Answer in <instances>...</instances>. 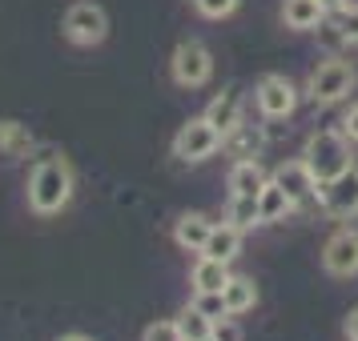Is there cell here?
Instances as JSON below:
<instances>
[{"label":"cell","mask_w":358,"mask_h":341,"mask_svg":"<svg viewBox=\"0 0 358 341\" xmlns=\"http://www.w3.org/2000/svg\"><path fill=\"white\" fill-rule=\"evenodd\" d=\"M77 177H73V165L61 153H45L29 173V209L36 217H57L73 201Z\"/></svg>","instance_id":"cell-1"},{"label":"cell","mask_w":358,"mask_h":341,"mask_svg":"<svg viewBox=\"0 0 358 341\" xmlns=\"http://www.w3.org/2000/svg\"><path fill=\"white\" fill-rule=\"evenodd\" d=\"M302 161H306V169L314 173V181H318V185L342 177L346 169H355L350 137H346V132H338V129H318L306 141V149H302Z\"/></svg>","instance_id":"cell-2"},{"label":"cell","mask_w":358,"mask_h":341,"mask_svg":"<svg viewBox=\"0 0 358 341\" xmlns=\"http://www.w3.org/2000/svg\"><path fill=\"white\" fill-rule=\"evenodd\" d=\"M355 84H358L355 65H346V61H322V65L310 73L306 97L314 105H338V100H346L355 93Z\"/></svg>","instance_id":"cell-3"},{"label":"cell","mask_w":358,"mask_h":341,"mask_svg":"<svg viewBox=\"0 0 358 341\" xmlns=\"http://www.w3.org/2000/svg\"><path fill=\"white\" fill-rule=\"evenodd\" d=\"M61 33H65L69 45L93 49V45H101L109 36V17H105V8L93 4V0H77L65 13V20H61Z\"/></svg>","instance_id":"cell-4"},{"label":"cell","mask_w":358,"mask_h":341,"mask_svg":"<svg viewBox=\"0 0 358 341\" xmlns=\"http://www.w3.org/2000/svg\"><path fill=\"white\" fill-rule=\"evenodd\" d=\"M222 149V132L213 129L206 116H194V121H185L178 129V137H173V157L185 165H197L206 161V157H213Z\"/></svg>","instance_id":"cell-5"},{"label":"cell","mask_w":358,"mask_h":341,"mask_svg":"<svg viewBox=\"0 0 358 341\" xmlns=\"http://www.w3.org/2000/svg\"><path fill=\"white\" fill-rule=\"evenodd\" d=\"M169 73L181 89H201L213 77V56L201 40H181L169 56Z\"/></svg>","instance_id":"cell-6"},{"label":"cell","mask_w":358,"mask_h":341,"mask_svg":"<svg viewBox=\"0 0 358 341\" xmlns=\"http://www.w3.org/2000/svg\"><path fill=\"white\" fill-rule=\"evenodd\" d=\"M318 205H322V213L326 217H334V221H350V217H358V165L355 169H346L342 177L318 185Z\"/></svg>","instance_id":"cell-7"},{"label":"cell","mask_w":358,"mask_h":341,"mask_svg":"<svg viewBox=\"0 0 358 341\" xmlns=\"http://www.w3.org/2000/svg\"><path fill=\"white\" fill-rule=\"evenodd\" d=\"M254 100H258V113L266 116V121H286V116L298 109V89H294L290 77L270 73V77H262V81H258Z\"/></svg>","instance_id":"cell-8"},{"label":"cell","mask_w":358,"mask_h":341,"mask_svg":"<svg viewBox=\"0 0 358 341\" xmlns=\"http://www.w3.org/2000/svg\"><path fill=\"white\" fill-rule=\"evenodd\" d=\"M322 265L330 277H355L358 273V229H338L322 245Z\"/></svg>","instance_id":"cell-9"},{"label":"cell","mask_w":358,"mask_h":341,"mask_svg":"<svg viewBox=\"0 0 358 341\" xmlns=\"http://www.w3.org/2000/svg\"><path fill=\"white\" fill-rule=\"evenodd\" d=\"M201 116H206L222 137H226V132H234L245 121V116H242V97H238L234 89H226V93H217V97L206 105V113H201Z\"/></svg>","instance_id":"cell-10"},{"label":"cell","mask_w":358,"mask_h":341,"mask_svg":"<svg viewBox=\"0 0 358 341\" xmlns=\"http://www.w3.org/2000/svg\"><path fill=\"white\" fill-rule=\"evenodd\" d=\"M274 181L294 197V201H306L310 193H318V181H314V173L306 169V161H302V157H298V161H282V165H278Z\"/></svg>","instance_id":"cell-11"},{"label":"cell","mask_w":358,"mask_h":341,"mask_svg":"<svg viewBox=\"0 0 358 341\" xmlns=\"http://www.w3.org/2000/svg\"><path fill=\"white\" fill-rule=\"evenodd\" d=\"M210 229H213V221L206 213H181L178 225H173V241H178L185 253H201L206 241H210Z\"/></svg>","instance_id":"cell-12"},{"label":"cell","mask_w":358,"mask_h":341,"mask_svg":"<svg viewBox=\"0 0 358 341\" xmlns=\"http://www.w3.org/2000/svg\"><path fill=\"white\" fill-rule=\"evenodd\" d=\"M36 137L20 121H0V161H24L33 153Z\"/></svg>","instance_id":"cell-13"},{"label":"cell","mask_w":358,"mask_h":341,"mask_svg":"<svg viewBox=\"0 0 358 341\" xmlns=\"http://www.w3.org/2000/svg\"><path fill=\"white\" fill-rule=\"evenodd\" d=\"M326 17H330V13H326L322 0H286V4H282V20H286V29H298V33L318 29Z\"/></svg>","instance_id":"cell-14"},{"label":"cell","mask_w":358,"mask_h":341,"mask_svg":"<svg viewBox=\"0 0 358 341\" xmlns=\"http://www.w3.org/2000/svg\"><path fill=\"white\" fill-rule=\"evenodd\" d=\"M262 145H266L262 129H258V125H245V121L234 132H226V137H222V149H226L234 161H250V157H258Z\"/></svg>","instance_id":"cell-15"},{"label":"cell","mask_w":358,"mask_h":341,"mask_svg":"<svg viewBox=\"0 0 358 341\" xmlns=\"http://www.w3.org/2000/svg\"><path fill=\"white\" fill-rule=\"evenodd\" d=\"M266 169L258 165V157H250V161H234V169H229V189H234V197H258L262 189H266Z\"/></svg>","instance_id":"cell-16"},{"label":"cell","mask_w":358,"mask_h":341,"mask_svg":"<svg viewBox=\"0 0 358 341\" xmlns=\"http://www.w3.org/2000/svg\"><path fill=\"white\" fill-rule=\"evenodd\" d=\"M238 249H242V229L222 221V225L210 229V241L201 249V257H213V261H234L238 257Z\"/></svg>","instance_id":"cell-17"},{"label":"cell","mask_w":358,"mask_h":341,"mask_svg":"<svg viewBox=\"0 0 358 341\" xmlns=\"http://www.w3.org/2000/svg\"><path fill=\"white\" fill-rule=\"evenodd\" d=\"M229 261H213V257H197L194 273H189V281H194V293H213V289H226L229 281Z\"/></svg>","instance_id":"cell-18"},{"label":"cell","mask_w":358,"mask_h":341,"mask_svg":"<svg viewBox=\"0 0 358 341\" xmlns=\"http://www.w3.org/2000/svg\"><path fill=\"white\" fill-rule=\"evenodd\" d=\"M294 205H298V201H294V197L286 193V189H282V185H278L274 177H270V181H266V189L258 193L262 225H266V221H282V217H286V213H290Z\"/></svg>","instance_id":"cell-19"},{"label":"cell","mask_w":358,"mask_h":341,"mask_svg":"<svg viewBox=\"0 0 358 341\" xmlns=\"http://www.w3.org/2000/svg\"><path fill=\"white\" fill-rule=\"evenodd\" d=\"M222 297H226L229 317H238V313H250V309L258 305V285H254L250 277H229Z\"/></svg>","instance_id":"cell-20"},{"label":"cell","mask_w":358,"mask_h":341,"mask_svg":"<svg viewBox=\"0 0 358 341\" xmlns=\"http://www.w3.org/2000/svg\"><path fill=\"white\" fill-rule=\"evenodd\" d=\"M178 321V333H181V341H210L213 338V321L201 313V309H181V317H173Z\"/></svg>","instance_id":"cell-21"},{"label":"cell","mask_w":358,"mask_h":341,"mask_svg":"<svg viewBox=\"0 0 358 341\" xmlns=\"http://www.w3.org/2000/svg\"><path fill=\"white\" fill-rule=\"evenodd\" d=\"M226 221L229 225L245 229L262 225V209H258V197H229V209H226Z\"/></svg>","instance_id":"cell-22"},{"label":"cell","mask_w":358,"mask_h":341,"mask_svg":"<svg viewBox=\"0 0 358 341\" xmlns=\"http://www.w3.org/2000/svg\"><path fill=\"white\" fill-rule=\"evenodd\" d=\"M330 20L342 29L346 45H358V4H355V0H350V4H342V8H334V13H330Z\"/></svg>","instance_id":"cell-23"},{"label":"cell","mask_w":358,"mask_h":341,"mask_svg":"<svg viewBox=\"0 0 358 341\" xmlns=\"http://www.w3.org/2000/svg\"><path fill=\"white\" fill-rule=\"evenodd\" d=\"M194 309H201V313H206L210 321H222V317H229L222 289H213V293H194Z\"/></svg>","instance_id":"cell-24"},{"label":"cell","mask_w":358,"mask_h":341,"mask_svg":"<svg viewBox=\"0 0 358 341\" xmlns=\"http://www.w3.org/2000/svg\"><path fill=\"white\" fill-rule=\"evenodd\" d=\"M238 4H242V0H194V8H197L206 20H226V17H234V13H238Z\"/></svg>","instance_id":"cell-25"},{"label":"cell","mask_w":358,"mask_h":341,"mask_svg":"<svg viewBox=\"0 0 358 341\" xmlns=\"http://www.w3.org/2000/svg\"><path fill=\"white\" fill-rule=\"evenodd\" d=\"M141 341H181L178 321H153L145 333H141Z\"/></svg>","instance_id":"cell-26"},{"label":"cell","mask_w":358,"mask_h":341,"mask_svg":"<svg viewBox=\"0 0 358 341\" xmlns=\"http://www.w3.org/2000/svg\"><path fill=\"white\" fill-rule=\"evenodd\" d=\"M213 341H242V329L234 317H222V321H213Z\"/></svg>","instance_id":"cell-27"},{"label":"cell","mask_w":358,"mask_h":341,"mask_svg":"<svg viewBox=\"0 0 358 341\" xmlns=\"http://www.w3.org/2000/svg\"><path fill=\"white\" fill-rule=\"evenodd\" d=\"M342 132L350 137V145H358V100L346 109V116H342Z\"/></svg>","instance_id":"cell-28"},{"label":"cell","mask_w":358,"mask_h":341,"mask_svg":"<svg viewBox=\"0 0 358 341\" xmlns=\"http://www.w3.org/2000/svg\"><path fill=\"white\" fill-rule=\"evenodd\" d=\"M342 329H346V338H350V341H358V309H350V317H346Z\"/></svg>","instance_id":"cell-29"},{"label":"cell","mask_w":358,"mask_h":341,"mask_svg":"<svg viewBox=\"0 0 358 341\" xmlns=\"http://www.w3.org/2000/svg\"><path fill=\"white\" fill-rule=\"evenodd\" d=\"M326 4V13H334V8H342V4H350V0H322Z\"/></svg>","instance_id":"cell-30"},{"label":"cell","mask_w":358,"mask_h":341,"mask_svg":"<svg viewBox=\"0 0 358 341\" xmlns=\"http://www.w3.org/2000/svg\"><path fill=\"white\" fill-rule=\"evenodd\" d=\"M57 341H93V338H85V333H65V338H57Z\"/></svg>","instance_id":"cell-31"},{"label":"cell","mask_w":358,"mask_h":341,"mask_svg":"<svg viewBox=\"0 0 358 341\" xmlns=\"http://www.w3.org/2000/svg\"><path fill=\"white\" fill-rule=\"evenodd\" d=\"M210 341H213V338H210Z\"/></svg>","instance_id":"cell-32"}]
</instances>
